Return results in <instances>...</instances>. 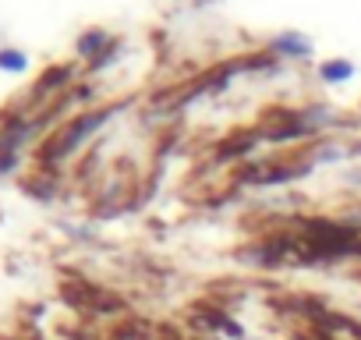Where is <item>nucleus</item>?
Masks as SVG:
<instances>
[{
  "instance_id": "nucleus-9",
  "label": "nucleus",
  "mask_w": 361,
  "mask_h": 340,
  "mask_svg": "<svg viewBox=\"0 0 361 340\" xmlns=\"http://www.w3.org/2000/svg\"><path fill=\"white\" fill-rule=\"evenodd\" d=\"M350 152H354V156H361V145H357V149H350Z\"/></svg>"
},
{
  "instance_id": "nucleus-3",
  "label": "nucleus",
  "mask_w": 361,
  "mask_h": 340,
  "mask_svg": "<svg viewBox=\"0 0 361 340\" xmlns=\"http://www.w3.org/2000/svg\"><path fill=\"white\" fill-rule=\"evenodd\" d=\"M71 75H75V68H71V64H54V68H47V71L32 82L29 99L36 103V99H47V96H54V92H68Z\"/></svg>"
},
{
  "instance_id": "nucleus-8",
  "label": "nucleus",
  "mask_w": 361,
  "mask_h": 340,
  "mask_svg": "<svg viewBox=\"0 0 361 340\" xmlns=\"http://www.w3.org/2000/svg\"><path fill=\"white\" fill-rule=\"evenodd\" d=\"M18 166V152H4L0 156V174H8V170H15Z\"/></svg>"
},
{
  "instance_id": "nucleus-1",
  "label": "nucleus",
  "mask_w": 361,
  "mask_h": 340,
  "mask_svg": "<svg viewBox=\"0 0 361 340\" xmlns=\"http://www.w3.org/2000/svg\"><path fill=\"white\" fill-rule=\"evenodd\" d=\"M110 117H114V107H106V110H85V114L71 117L57 135H50V138L39 145V152H36V156H39V163H43V166H57V163H61V159H68L82 142H89V138H92V135H96Z\"/></svg>"
},
{
  "instance_id": "nucleus-5",
  "label": "nucleus",
  "mask_w": 361,
  "mask_h": 340,
  "mask_svg": "<svg viewBox=\"0 0 361 340\" xmlns=\"http://www.w3.org/2000/svg\"><path fill=\"white\" fill-rule=\"evenodd\" d=\"M273 50H276L280 57H308V54H312V40L301 36V32H280V36L273 40Z\"/></svg>"
},
{
  "instance_id": "nucleus-4",
  "label": "nucleus",
  "mask_w": 361,
  "mask_h": 340,
  "mask_svg": "<svg viewBox=\"0 0 361 340\" xmlns=\"http://www.w3.org/2000/svg\"><path fill=\"white\" fill-rule=\"evenodd\" d=\"M106 47H114L106 29H85V32L78 36V43H75V54H78V57H85V61L92 64L99 54H106Z\"/></svg>"
},
{
  "instance_id": "nucleus-7",
  "label": "nucleus",
  "mask_w": 361,
  "mask_h": 340,
  "mask_svg": "<svg viewBox=\"0 0 361 340\" xmlns=\"http://www.w3.org/2000/svg\"><path fill=\"white\" fill-rule=\"evenodd\" d=\"M0 71H11V75H22V71H29V54L4 47V50H0Z\"/></svg>"
},
{
  "instance_id": "nucleus-2",
  "label": "nucleus",
  "mask_w": 361,
  "mask_h": 340,
  "mask_svg": "<svg viewBox=\"0 0 361 340\" xmlns=\"http://www.w3.org/2000/svg\"><path fill=\"white\" fill-rule=\"evenodd\" d=\"M64 298L75 305V308H85V312H114L121 308V301L92 284H64Z\"/></svg>"
},
{
  "instance_id": "nucleus-6",
  "label": "nucleus",
  "mask_w": 361,
  "mask_h": 340,
  "mask_svg": "<svg viewBox=\"0 0 361 340\" xmlns=\"http://www.w3.org/2000/svg\"><path fill=\"white\" fill-rule=\"evenodd\" d=\"M319 78H322L326 85L350 82V78H354V64L343 61V57H336V61H322V64H319Z\"/></svg>"
}]
</instances>
